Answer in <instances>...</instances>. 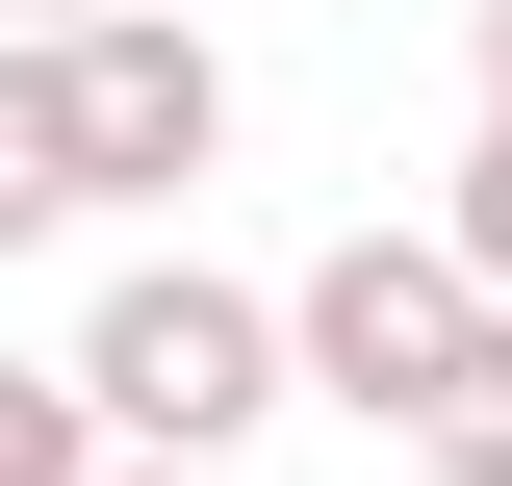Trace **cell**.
<instances>
[{"label":"cell","instance_id":"obj_1","mask_svg":"<svg viewBox=\"0 0 512 486\" xmlns=\"http://www.w3.org/2000/svg\"><path fill=\"white\" fill-rule=\"evenodd\" d=\"M77 410H103V435H180V461H231V435L282 410V307L205 282V256H128V282L77 307Z\"/></svg>","mask_w":512,"mask_h":486},{"label":"cell","instance_id":"obj_2","mask_svg":"<svg viewBox=\"0 0 512 486\" xmlns=\"http://www.w3.org/2000/svg\"><path fill=\"white\" fill-rule=\"evenodd\" d=\"M52 103H77V205H180L205 154H231L205 0H77V26H52Z\"/></svg>","mask_w":512,"mask_h":486},{"label":"cell","instance_id":"obj_3","mask_svg":"<svg viewBox=\"0 0 512 486\" xmlns=\"http://www.w3.org/2000/svg\"><path fill=\"white\" fill-rule=\"evenodd\" d=\"M461 307H487V282H461L436 231H333L308 282H282V384H333V410H384V435H410V384L461 359Z\"/></svg>","mask_w":512,"mask_h":486},{"label":"cell","instance_id":"obj_4","mask_svg":"<svg viewBox=\"0 0 512 486\" xmlns=\"http://www.w3.org/2000/svg\"><path fill=\"white\" fill-rule=\"evenodd\" d=\"M77 231V103H52V26H0V256Z\"/></svg>","mask_w":512,"mask_h":486},{"label":"cell","instance_id":"obj_5","mask_svg":"<svg viewBox=\"0 0 512 486\" xmlns=\"http://www.w3.org/2000/svg\"><path fill=\"white\" fill-rule=\"evenodd\" d=\"M410 435H436V486H512V307H461V359L410 384Z\"/></svg>","mask_w":512,"mask_h":486},{"label":"cell","instance_id":"obj_6","mask_svg":"<svg viewBox=\"0 0 512 486\" xmlns=\"http://www.w3.org/2000/svg\"><path fill=\"white\" fill-rule=\"evenodd\" d=\"M436 256H461V282H487V307H512V103H487V128H461V205H436Z\"/></svg>","mask_w":512,"mask_h":486},{"label":"cell","instance_id":"obj_7","mask_svg":"<svg viewBox=\"0 0 512 486\" xmlns=\"http://www.w3.org/2000/svg\"><path fill=\"white\" fill-rule=\"evenodd\" d=\"M103 486H231V461H180V435H103Z\"/></svg>","mask_w":512,"mask_h":486},{"label":"cell","instance_id":"obj_8","mask_svg":"<svg viewBox=\"0 0 512 486\" xmlns=\"http://www.w3.org/2000/svg\"><path fill=\"white\" fill-rule=\"evenodd\" d=\"M461 77H487V103H512V0H487V26H461Z\"/></svg>","mask_w":512,"mask_h":486},{"label":"cell","instance_id":"obj_9","mask_svg":"<svg viewBox=\"0 0 512 486\" xmlns=\"http://www.w3.org/2000/svg\"><path fill=\"white\" fill-rule=\"evenodd\" d=\"M0 26H77V0H0Z\"/></svg>","mask_w":512,"mask_h":486}]
</instances>
